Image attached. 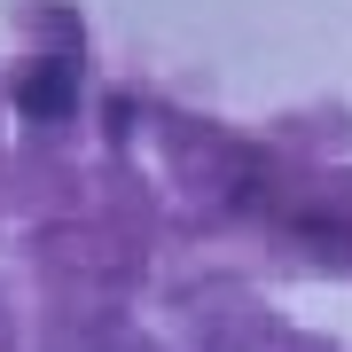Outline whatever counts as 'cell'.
<instances>
[{
    "mask_svg": "<svg viewBox=\"0 0 352 352\" xmlns=\"http://www.w3.org/2000/svg\"><path fill=\"white\" fill-rule=\"evenodd\" d=\"M16 110L63 118V110H71V63H32L24 78H16Z\"/></svg>",
    "mask_w": 352,
    "mask_h": 352,
    "instance_id": "cell-1",
    "label": "cell"
}]
</instances>
